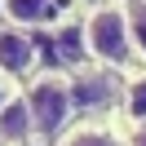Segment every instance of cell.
Here are the masks:
<instances>
[{
	"mask_svg": "<svg viewBox=\"0 0 146 146\" xmlns=\"http://www.w3.org/2000/svg\"><path fill=\"white\" fill-rule=\"evenodd\" d=\"M27 106H31V124H36V133H44V137L58 133L62 119L71 115V84L58 80V75H44V80H36Z\"/></svg>",
	"mask_w": 146,
	"mask_h": 146,
	"instance_id": "1",
	"label": "cell"
},
{
	"mask_svg": "<svg viewBox=\"0 0 146 146\" xmlns=\"http://www.w3.org/2000/svg\"><path fill=\"white\" fill-rule=\"evenodd\" d=\"M84 36H89V49L102 58V62H124L128 58V18L124 9H115V5H106V9H98L89 18V27H84Z\"/></svg>",
	"mask_w": 146,
	"mask_h": 146,
	"instance_id": "2",
	"label": "cell"
},
{
	"mask_svg": "<svg viewBox=\"0 0 146 146\" xmlns=\"http://www.w3.org/2000/svg\"><path fill=\"white\" fill-rule=\"evenodd\" d=\"M31 62H36L31 40H27V36H18V31H0V71L22 75V71H31Z\"/></svg>",
	"mask_w": 146,
	"mask_h": 146,
	"instance_id": "3",
	"label": "cell"
},
{
	"mask_svg": "<svg viewBox=\"0 0 146 146\" xmlns=\"http://www.w3.org/2000/svg\"><path fill=\"white\" fill-rule=\"evenodd\" d=\"M27 133H36V124H31V106H27V102H9V106L0 111V137L22 142Z\"/></svg>",
	"mask_w": 146,
	"mask_h": 146,
	"instance_id": "4",
	"label": "cell"
},
{
	"mask_svg": "<svg viewBox=\"0 0 146 146\" xmlns=\"http://www.w3.org/2000/svg\"><path fill=\"white\" fill-rule=\"evenodd\" d=\"M13 22H49L53 18V0H9Z\"/></svg>",
	"mask_w": 146,
	"mask_h": 146,
	"instance_id": "5",
	"label": "cell"
},
{
	"mask_svg": "<svg viewBox=\"0 0 146 146\" xmlns=\"http://www.w3.org/2000/svg\"><path fill=\"white\" fill-rule=\"evenodd\" d=\"M106 93H111V84L102 80V75H89V80H80L71 89V102H80V106H102Z\"/></svg>",
	"mask_w": 146,
	"mask_h": 146,
	"instance_id": "6",
	"label": "cell"
},
{
	"mask_svg": "<svg viewBox=\"0 0 146 146\" xmlns=\"http://www.w3.org/2000/svg\"><path fill=\"white\" fill-rule=\"evenodd\" d=\"M84 40H89L84 27H62V31H58V53H62L66 62H80V58H84Z\"/></svg>",
	"mask_w": 146,
	"mask_h": 146,
	"instance_id": "7",
	"label": "cell"
},
{
	"mask_svg": "<svg viewBox=\"0 0 146 146\" xmlns=\"http://www.w3.org/2000/svg\"><path fill=\"white\" fill-rule=\"evenodd\" d=\"M128 36H133V44L146 53V5H137V9L128 13Z\"/></svg>",
	"mask_w": 146,
	"mask_h": 146,
	"instance_id": "8",
	"label": "cell"
},
{
	"mask_svg": "<svg viewBox=\"0 0 146 146\" xmlns=\"http://www.w3.org/2000/svg\"><path fill=\"white\" fill-rule=\"evenodd\" d=\"M128 111H133V119H146V80L128 89Z\"/></svg>",
	"mask_w": 146,
	"mask_h": 146,
	"instance_id": "9",
	"label": "cell"
},
{
	"mask_svg": "<svg viewBox=\"0 0 146 146\" xmlns=\"http://www.w3.org/2000/svg\"><path fill=\"white\" fill-rule=\"evenodd\" d=\"M66 146H115L111 137H102V133H80V137H71Z\"/></svg>",
	"mask_w": 146,
	"mask_h": 146,
	"instance_id": "10",
	"label": "cell"
},
{
	"mask_svg": "<svg viewBox=\"0 0 146 146\" xmlns=\"http://www.w3.org/2000/svg\"><path fill=\"white\" fill-rule=\"evenodd\" d=\"M5 106H9V93H5V84H0V111H5Z\"/></svg>",
	"mask_w": 146,
	"mask_h": 146,
	"instance_id": "11",
	"label": "cell"
},
{
	"mask_svg": "<svg viewBox=\"0 0 146 146\" xmlns=\"http://www.w3.org/2000/svg\"><path fill=\"white\" fill-rule=\"evenodd\" d=\"M133 146H146V128H142V133H137V142H133Z\"/></svg>",
	"mask_w": 146,
	"mask_h": 146,
	"instance_id": "12",
	"label": "cell"
}]
</instances>
